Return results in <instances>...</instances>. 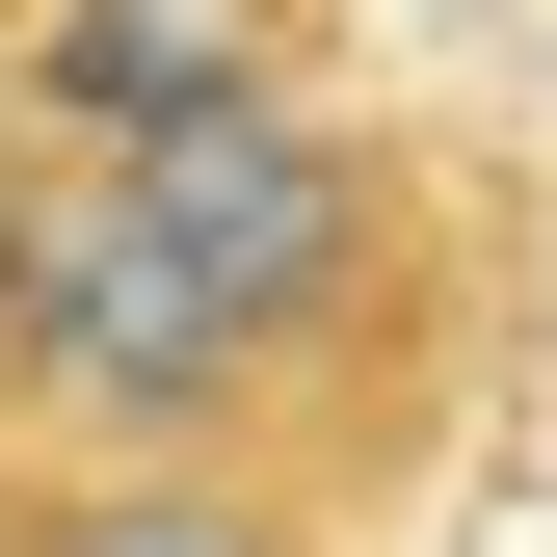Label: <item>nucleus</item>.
<instances>
[{"label": "nucleus", "instance_id": "obj_1", "mask_svg": "<svg viewBox=\"0 0 557 557\" xmlns=\"http://www.w3.org/2000/svg\"><path fill=\"white\" fill-rule=\"evenodd\" d=\"M531 398V186L451 107L319 81H53L0 133V425L265 478L398 557Z\"/></svg>", "mask_w": 557, "mask_h": 557}, {"label": "nucleus", "instance_id": "obj_2", "mask_svg": "<svg viewBox=\"0 0 557 557\" xmlns=\"http://www.w3.org/2000/svg\"><path fill=\"white\" fill-rule=\"evenodd\" d=\"M0 557H345L265 478H160V451H27L0 425Z\"/></svg>", "mask_w": 557, "mask_h": 557}]
</instances>
